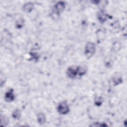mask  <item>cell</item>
<instances>
[{
	"instance_id": "6da1fadb",
	"label": "cell",
	"mask_w": 127,
	"mask_h": 127,
	"mask_svg": "<svg viewBox=\"0 0 127 127\" xmlns=\"http://www.w3.org/2000/svg\"><path fill=\"white\" fill-rule=\"evenodd\" d=\"M65 8V4L64 2L63 1H59L57 2L54 6L52 13L51 16L52 17L56 19L59 17L60 14L62 11L64 10Z\"/></svg>"
},
{
	"instance_id": "7a4b0ae2",
	"label": "cell",
	"mask_w": 127,
	"mask_h": 127,
	"mask_svg": "<svg viewBox=\"0 0 127 127\" xmlns=\"http://www.w3.org/2000/svg\"><path fill=\"white\" fill-rule=\"evenodd\" d=\"M95 45L92 42H88L86 44L85 47L84 53L87 58H90L94 55L95 52Z\"/></svg>"
},
{
	"instance_id": "3957f363",
	"label": "cell",
	"mask_w": 127,
	"mask_h": 127,
	"mask_svg": "<svg viewBox=\"0 0 127 127\" xmlns=\"http://www.w3.org/2000/svg\"><path fill=\"white\" fill-rule=\"evenodd\" d=\"M58 112L62 115H65L69 111L68 105L66 102L63 101L59 104L57 107Z\"/></svg>"
},
{
	"instance_id": "277c9868",
	"label": "cell",
	"mask_w": 127,
	"mask_h": 127,
	"mask_svg": "<svg viewBox=\"0 0 127 127\" xmlns=\"http://www.w3.org/2000/svg\"><path fill=\"white\" fill-rule=\"evenodd\" d=\"M66 74L68 77L70 78H74L78 74V69L77 67H74L73 66L69 67L67 68Z\"/></svg>"
},
{
	"instance_id": "5b68a950",
	"label": "cell",
	"mask_w": 127,
	"mask_h": 127,
	"mask_svg": "<svg viewBox=\"0 0 127 127\" xmlns=\"http://www.w3.org/2000/svg\"><path fill=\"white\" fill-rule=\"evenodd\" d=\"M4 99L6 102H11L14 99V95L13 92V90L12 89L8 90L6 92L4 96Z\"/></svg>"
},
{
	"instance_id": "8992f818",
	"label": "cell",
	"mask_w": 127,
	"mask_h": 127,
	"mask_svg": "<svg viewBox=\"0 0 127 127\" xmlns=\"http://www.w3.org/2000/svg\"><path fill=\"white\" fill-rule=\"evenodd\" d=\"M107 17V14L103 11H100L99 12L98 14V18L101 22H104L106 20Z\"/></svg>"
},
{
	"instance_id": "52a82bcc",
	"label": "cell",
	"mask_w": 127,
	"mask_h": 127,
	"mask_svg": "<svg viewBox=\"0 0 127 127\" xmlns=\"http://www.w3.org/2000/svg\"><path fill=\"white\" fill-rule=\"evenodd\" d=\"M23 10L26 12H30L31 10H32L33 8V4L32 3L28 2L25 3L23 5Z\"/></svg>"
},
{
	"instance_id": "ba28073f",
	"label": "cell",
	"mask_w": 127,
	"mask_h": 127,
	"mask_svg": "<svg viewBox=\"0 0 127 127\" xmlns=\"http://www.w3.org/2000/svg\"><path fill=\"white\" fill-rule=\"evenodd\" d=\"M37 121L40 124H44L46 122V117L43 113H39L37 115Z\"/></svg>"
},
{
	"instance_id": "9c48e42d",
	"label": "cell",
	"mask_w": 127,
	"mask_h": 127,
	"mask_svg": "<svg viewBox=\"0 0 127 127\" xmlns=\"http://www.w3.org/2000/svg\"><path fill=\"white\" fill-rule=\"evenodd\" d=\"M12 116L14 119H19L20 117V113L18 110H15L12 113Z\"/></svg>"
},
{
	"instance_id": "30bf717a",
	"label": "cell",
	"mask_w": 127,
	"mask_h": 127,
	"mask_svg": "<svg viewBox=\"0 0 127 127\" xmlns=\"http://www.w3.org/2000/svg\"><path fill=\"white\" fill-rule=\"evenodd\" d=\"M114 82L115 84H120V83H121V82L122 81V79L121 78L118 77H115L114 79H113Z\"/></svg>"
},
{
	"instance_id": "8fae6325",
	"label": "cell",
	"mask_w": 127,
	"mask_h": 127,
	"mask_svg": "<svg viewBox=\"0 0 127 127\" xmlns=\"http://www.w3.org/2000/svg\"><path fill=\"white\" fill-rule=\"evenodd\" d=\"M102 102V99L101 98V97H98L96 99H95V103L96 104H98V105H100V104H101Z\"/></svg>"
}]
</instances>
